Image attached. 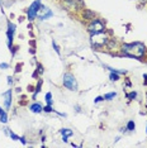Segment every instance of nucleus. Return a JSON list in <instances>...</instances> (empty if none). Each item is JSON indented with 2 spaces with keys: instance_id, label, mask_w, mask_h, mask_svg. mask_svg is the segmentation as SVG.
<instances>
[{
  "instance_id": "f257e3e1",
  "label": "nucleus",
  "mask_w": 147,
  "mask_h": 148,
  "mask_svg": "<svg viewBox=\"0 0 147 148\" xmlns=\"http://www.w3.org/2000/svg\"><path fill=\"white\" fill-rule=\"evenodd\" d=\"M121 49V55L129 58L142 60L146 56L147 47L142 42H131V43H123L119 47Z\"/></svg>"
},
{
  "instance_id": "f03ea898",
  "label": "nucleus",
  "mask_w": 147,
  "mask_h": 148,
  "mask_svg": "<svg viewBox=\"0 0 147 148\" xmlns=\"http://www.w3.org/2000/svg\"><path fill=\"white\" fill-rule=\"evenodd\" d=\"M110 37L108 36V33L105 31L104 32H99V33H94V34H90V43L94 47L95 49H100L104 48L108 45Z\"/></svg>"
},
{
  "instance_id": "7ed1b4c3",
  "label": "nucleus",
  "mask_w": 147,
  "mask_h": 148,
  "mask_svg": "<svg viewBox=\"0 0 147 148\" xmlns=\"http://www.w3.org/2000/svg\"><path fill=\"white\" fill-rule=\"evenodd\" d=\"M62 85L70 91H78L79 89L78 80L75 79V76L71 72H65L62 75Z\"/></svg>"
},
{
  "instance_id": "20e7f679",
  "label": "nucleus",
  "mask_w": 147,
  "mask_h": 148,
  "mask_svg": "<svg viewBox=\"0 0 147 148\" xmlns=\"http://www.w3.org/2000/svg\"><path fill=\"white\" fill-rule=\"evenodd\" d=\"M61 1H62V5H65V8L67 10L79 12L85 8L84 0H61Z\"/></svg>"
},
{
  "instance_id": "39448f33",
  "label": "nucleus",
  "mask_w": 147,
  "mask_h": 148,
  "mask_svg": "<svg viewBox=\"0 0 147 148\" xmlns=\"http://www.w3.org/2000/svg\"><path fill=\"white\" fill-rule=\"evenodd\" d=\"M41 6H42L41 0H34V1L29 5V8L27 9V18H28L29 22H33L37 18V14H38Z\"/></svg>"
},
{
  "instance_id": "423d86ee",
  "label": "nucleus",
  "mask_w": 147,
  "mask_h": 148,
  "mask_svg": "<svg viewBox=\"0 0 147 148\" xmlns=\"http://www.w3.org/2000/svg\"><path fill=\"white\" fill-rule=\"evenodd\" d=\"M88 32L90 34H94V33H99V32H104L105 31V24L103 23L100 19L95 18L94 21H91L88 24Z\"/></svg>"
},
{
  "instance_id": "0eeeda50",
  "label": "nucleus",
  "mask_w": 147,
  "mask_h": 148,
  "mask_svg": "<svg viewBox=\"0 0 147 148\" xmlns=\"http://www.w3.org/2000/svg\"><path fill=\"white\" fill-rule=\"evenodd\" d=\"M6 25H8V28H6V45H8L9 49H10L12 46H13V41H14L16 25H15L12 21H8V22H6Z\"/></svg>"
},
{
  "instance_id": "6e6552de",
  "label": "nucleus",
  "mask_w": 147,
  "mask_h": 148,
  "mask_svg": "<svg viewBox=\"0 0 147 148\" xmlns=\"http://www.w3.org/2000/svg\"><path fill=\"white\" fill-rule=\"evenodd\" d=\"M52 16H53V12L48 8V6H46V5H42L41 8H39L38 14H37V18H38L41 22L47 21V19L52 18Z\"/></svg>"
},
{
  "instance_id": "1a4fd4ad",
  "label": "nucleus",
  "mask_w": 147,
  "mask_h": 148,
  "mask_svg": "<svg viewBox=\"0 0 147 148\" xmlns=\"http://www.w3.org/2000/svg\"><path fill=\"white\" fill-rule=\"evenodd\" d=\"M3 97H4V108H5V110H9L12 108V101H13V91H12V89L6 90V91L3 94Z\"/></svg>"
},
{
  "instance_id": "9d476101",
  "label": "nucleus",
  "mask_w": 147,
  "mask_h": 148,
  "mask_svg": "<svg viewBox=\"0 0 147 148\" xmlns=\"http://www.w3.org/2000/svg\"><path fill=\"white\" fill-rule=\"evenodd\" d=\"M81 15H82V19H85V21H89V22H91V21H94V19L96 18V14L93 10H90V9H82V12H81Z\"/></svg>"
},
{
  "instance_id": "9b49d317",
  "label": "nucleus",
  "mask_w": 147,
  "mask_h": 148,
  "mask_svg": "<svg viewBox=\"0 0 147 148\" xmlns=\"http://www.w3.org/2000/svg\"><path fill=\"white\" fill-rule=\"evenodd\" d=\"M29 110L34 114H38V113H42L43 112V106L41 105L39 103H33L29 105Z\"/></svg>"
},
{
  "instance_id": "f8f14e48",
  "label": "nucleus",
  "mask_w": 147,
  "mask_h": 148,
  "mask_svg": "<svg viewBox=\"0 0 147 148\" xmlns=\"http://www.w3.org/2000/svg\"><path fill=\"white\" fill-rule=\"evenodd\" d=\"M104 69H106L109 72H114V73H118V75H127V70H118V69H113L108 65H103Z\"/></svg>"
},
{
  "instance_id": "ddd939ff",
  "label": "nucleus",
  "mask_w": 147,
  "mask_h": 148,
  "mask_svg": "<svg viewBox=\"0 0 147 148\" xmlns=\"http://www.w3.org/2000/svg\"><path fill=\"white\" fill-rule=\"evenodd\" d=\"M41 87H42V79H38V82H37V85L34 86V92H33V96H32L33 100H36L37 95L41 92Z\"/></svg>"
},
{
  "instance_id": "4468645a",
  "label": "nucleus",
  "mask_w": 147,
  "mask_h": 148,
  "mask_svg": "<svg viewBox=\"0 0 147 148\" xmlns=\"http://www.w3.org/2000/svg\"><path fill=\"white\" fill-rule=\"evenodd\" d=\"M42 73H43V66L41 65V63H37V69L34 70V72H33V77L37 79V77L41 76Z\"/></svg>"
},
{
  "instance_id": "2eb2a0df",
  "label": "nucleus",
  "mask_w": 147,
  "mask_h": 148,
  "mask_svg": "<svg viewBox=\"0 0 147 148\" xmlns=\"http://www.w3.org/2000/svg\"><path fill=\"white\" fill-rule=\"evenodd\" d=\"M60 134L61 136H66V137H71L74 136V130L69 129V128H62V129H60Z\"/></svg>"
},
{
  "instance_id": "dca6fc26",
  "label": "nucleus",
  "mask_w": 147,
  "mask_h": 148,
  "mask_svg": "<svg viewBox=\"0 0 147 148\" xmlns=\"http://www.w3.org/2000/svg\"><path fill=\"white\" fill-rule=\"evenodd\" d=\"M126 128H127V130H128V132H135V129H136V123L133 122V120H129V122L127 123Z\"/></svg>"
},
{
  "instance_id": "f3484780",
  "label": "nucleus",
  "mask_w": 147,
  "mask_h": 148,
  "mask_svg": "<svg viewBox=\"0 0 147 148\" xmlns=\"http://www.w3.org/2000/svg\"><path fill=\"white\" fill-rule=\"evenodd\" d=\"M45 100H46V104H47V105H52V104H53L52 94H51V92H46V95H45Z\"/></svg>"
},
{
  "instance_id": "a211bd4d",
  "label": "nucleus",
  "mask_w": 147,
  "mask_h": 148,
  "mask_svg": "<svg viewBox=\"0 0 147 148\" xmlns=\"http://www.w3.org/2000/svg\"><path fill=\"white\" fill-rule=\"evenodd\" d=\"M115 96H117V92L115 91L108 92V94H105V95H104V100H106V101H110V100H113Z\"/></svg>"
},
{
  "instance_id": "6ab92c4d",
  "label": "nucleus",
  "mask_w": 147,
  "mask_h": 148,
  "mask_svg": "<svg viewBox=\"0 0 147 148\" xmlns=\"http://www.w3.org/2000/svg\"><path fill=\"white\" fill-rule=\"evenodd\" d=\"M119 79H121V77H119L118 73H114V72H110L109 73V80H110V81L117 82V81H119Z\"/></svg>"
},
{
  "instance_id": "aec40b11",
  "label": "nucleus",
  "mask_w": 147,
  "mask_h": 148,
  "mask_svg": "<svg viewBox=\"0 0 147 148\" xmlns=\"http://www.w3.org/2000/svg\"><path fill=\"white\" fill-rule=\"evenodd\" d=\"M0 123H3V124L8 123V114H6V110L3 114H0Z\"/></svg>"
},
{
  "instance_id": "412c9836",
  "label": "nucleus",
  "mask_w": 147,
  "mask_h": 148,
  "mask_svg": "<svg viewBox=\"0 0 147 148\" xmlns=\"http://www.w3.org/2000/svg\"><path fill=\"white\" fill-rule=\"evenodd\" d=\"M126 97L128 100H135L136 97H137V92L136 91H131V92H127L126 94Z\"/></svg>"
},
{
  "instance_id": "4be33fe9",
  "label": "nucleus",
  "mask_w": 147,
  "mask_h": 148,
  "mask_svg": "<svg viewBox=\"0 0 147 148\" xmlns=\"http://www.w3.org/2000/svg\"><path fill=\"white\" fill-rule=\"evenodd\" d=\"M52 47H53V49L56 51V53L60 56L61 55V51H60V47L57 46V43H56V41H52Z\"/></svg>"
},
{
  "instance_id": "5701e85b",
  "label": "nucleus",
  "mask_w": 147,
  "mask_h": 148,
  "mask_svg": "<svg viewBox=\"0 0 147 148\" xmlns=\"http://www.w3.org/2000/svg\"><path fill=\"white\" fill-rule=\"evenodd\" d=\"M43 112L45 113H52V112H55V109L52 108V105H46V106H43Z\"/></svg>"
},
{
  "instance_id": "b1692460",
  "label": "nucleus",
  "mask_w": 147,
  "mask_h": 148,
  "mask_svg": "<svg viewBox=\"0 0 147 148\" xmlns=\"http://www.w3.org/2000/svg\"><path fill=\"white\" fill-rule=\"evenodd\" d=\"M104 101V96H96L94 99V104H98V103H102Z\"/></svg>"
},
{
  "instance_id": "393cba45",
  "label": "nucleus",
  "mask_w": 147,
  "mask_h": 148,
  "mask_svg": "<svg viewBox=\"0 0 147 148\" xmlns=\"http://www.w3.org/2000/svg\"><path fill=\"white\" fill-rule=\"evenodd\" d=\"M9 66H10V65H9V63H6V62H1V63H0V69H1V70L9 69Z\"/></svg>"
},
{
  "instance_id": "a878e982",
  "label": "nucleus",
  "mask_w": 147,
  "mask_h": 148,
  "mask_svg": "<svg viewBox=\"0 0 147 148\" xmlns=\"http://www.w3.org/2000/svg\"><path fill=\"white\" fill-rule=\"evenodd\" d=\"M19 140H21V143H22V144H27V138H25L24 136L19 138Z\"/></svg>"
},
{
  "instance_id": "bb28decb",
  "label": "nucleus",
  "mask_w": 147,
  "mask_h": 148,
  "mask_svg": "<svg viewBox=\"0 0 147 148\" xmlns=\"http://www.w3.org/2000/svg\"><path fill=\"white\" fill-rule=\"evenodd\" d=\"M6 79H8V84H9V85H12V84H13V81H14L12 76H8V77H6Z\"/></svg>"
},
{
  "instance_id": "cd10ccee",
  "label": "nucleus",
  "mask_w": 147,
  "mask_h": 148,
  "mask_svg": "<svg viewBox=\"0 0 147 148\" xmlns=\"http://www.w3.org/2000/svg\"><path fill=\"white\" fill-rule=\"evenodd\" d=\"M62 140H63V142H65V143H67V142H69V137L62 136Z\"/></svg>"
},
{
  "instance_id": "c85d7f7f",
  "label": "nucleus",
  "mask_w": 147,
  "mask_h": 148,
  "mask_svg": "<svg viewBox=\"0 0 147 148\" xmlns=\"http://www.w3.org/2000/svg\"><path fill=\"white\" fill-rule=\"evenodd\" d=\"M21 66H22V63H18V65H16V70H15V72H19V70H21Z\"/></svg>"
},
{
  "instance_id": "c756f323",
  "label": "nucleus",
  "mask_w": 147,
  "mask_h": 148,
  "mask_svg": "<svg viewBox=\"0 0 147 148\" xmlns=\"http://www.w3.org/2000/svg\"><path fill=\"white\" fill-rule=\"evenodd\" d=\"M143 81H145V85H147V73L143 75Z\"/></svg>"
},
{
  "instance_id": "7c9ffc66",
  "label": "nucleus",
  "mask_w": 147,
  "mask_h": 148,
  "mask_svg": "<svg viewBox=\"0 0 147 148\" xmlns=\"http://www.w3.org/2000/svg\"><path fill=\"white\" fill-rule=\"evenodd\" d=\"M75 109H76V112H79V113H80V112H81V110H80V106H78V105H76V106H75Z\"/></svg>"
},
{
  "instance_id": "2f4dec72",
  "label": "nucleus",
  "mask_w": 147,
  "mask_h": 148,
  "mask_svg": "<svg viewBox=\"0 0 147 148\" xmlns=\"http://www.w3.org/2000/svg\"><path fill=\"white\" fill-rule=\"evenodd\" d=\"M4 112H5V110H4V109H3V108H1V106H0V114H3V113H4Z\"/></svg>"
},
{
  "instance_id": "473e14b6",
  "label": "nucleus",
  "mask_w": 147,
  "mask_h": 148,
  "mask_svg": "<svg viewBox=\"0 0 147 148\" xmlns=\"http://www.w3.org/2000/svg\"><path fill=\"white\" fill-rule=\"evenodd\" d=\"M126 85H127V86H131V82H129L128 80H127V81H126Z\"/></svg>"
},
{
  "instance_id": "72a5a7b5",
  "label": "nucleus",
  "mask_w": 147,
  "mask_h": 148,
  "mask_svg": "<svg viewBox=\"0 0 147 148\" xmlns=\"http://www.w3.org/2000/svg\"><path fill=\"white\" fill-rule=\"evenodd\" d=\"M0 6H1V12L4 13V10H3V1H1V0H0Z\"/></svg>"
},
{
  "instance_id": "f704fd0d",
  "label": "nucleus",
  "mask_w": 147,
  "mask_h": 148,
  "mask_svg": "<svg viewBox=\"0 0 147 148\" xmlns=\"http://www.w3.org/2000/svg\"><path fill=\"white\" fill-rule=\"evenodd\" d=\"M34 52H36V51H34V48H33V49H32V48L29 49V53H34Z\"/></svg>"
},
{
  "instance_id": "c9c22d12",
  "label": "nucleus",
  "mask_w": 147,
  "mask_h": 148,
  "mask_svg": "<svg viewBox=\"0 0 147 148\" xmlns=\"http://www.w3.org/2000/svg\"><path fill=\"white\" fill-rule=\"evenodd\" d=\"M138 1H141V3H143V4H145V3H147V0H138Z\"/></svg>"
},
{
  "instance_id": "e433bc0d",
  "label": "nucleus",
  "mask_w": 147,
  "mask_h": 148,
  "mask_svg": "<svg viewBox=\"0 0 147 148\" xmlns=\"http://www.w3.org/2000/svg\"><path fill=\"white\" fill-rule=\"evenodd\" d=\"M146 133H147V127H146Z\"/></svg>"
}]
</instances>
